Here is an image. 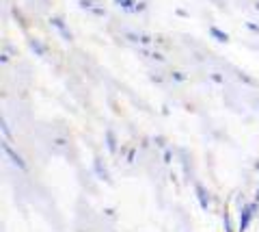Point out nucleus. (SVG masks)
<instances>
[{"instance_id": "nucleus-1", "label": "nucleus", "mask_w": 259, "mask_h": 232, "mask_svg": "<svg viewBox=\"0 0 259 232\" xmlns=\"http://www.w3.org/2000/svg\"><path fill=\"white\" fill-rule=\"evenodd\" d=\"M253 211H255V204H253V206H246V209L242 211V228L248 226V219L253 217Z\"/></svg>"}, {"instance_id": "nucleus-2", "label": "nucleus", "mask_w": 259, "mask_h": 232, "mask_svg": "<svg viewBox=\"0 0 259 232\" xmlns=\"http://www.w3.org/2000/svg\"><path fill=\"white\" fill-rule=\"evenodd\" d=\"M52 24H54V26L61 30V33H63V37L67 39V42H71V33H69V30H67V26H65V24H63L61 20H52Z\"/></svg>"}, {"instance_id": "nucleus-3", "label": "nucleus", "mask_w": 259, "mask_h": 232, "mask_svg": "<svg viewBox=\"0 0 259 232\" xmlns=\"http://www.w3.org/2000/svg\"><path fill=\"white\" fill-rule=\"evenodd\" d=\"M209 33H212V35L218 39V42H223V44H225V42H229V37H227V35L223 33V30H218L216 26H212V28H209Z\"/></svg>"}, {"instance_id": "nucleus-4", "label": "nucleus", "mask_w": 259, "mask_h": 232, "mask_svg": "<svg viewBox=\"0 0 259 232\" xmlns=\"http://www.w3.org/2000/svg\"><path fill=\"white\" fill-rule=\"evenodd\" d=\"M115 3L125 11H134V0H115Z\"/></svg>"}, {"instance_id": "nucleus-5", "label": "nucleus", "mask_w": 259, "mask_h": 232, "mask_svg": "<svg viewBox=\"0 0 259 232\" xmlns=\"http://www.w3.org/2000/svg\"><path fill=\"white\" fill-rule=\"evenodd\" d=\"M5 150H7V154H9V156L13 158V163H15V165H18V167H24V163L20 161V156H18V154H15V152H13V150H11L9 146H5Z\"/></svg>"}, {"instance_id": "nucleus-6", "label": "nucleus", "mask_w": 259, "mask_h": 232, "mask_svg": "<svg viewBox=\"0 0 259 232\" xmlns=\"http://www.w3.org/2000/svg\"><path fill=\"white\" fill-rule=\"evenodd\" d=\"M30 46H32V50H35L37 54H44V48H41V46H39V44L35 42V39H32V42H30Z\"/></svg>"}, {"instance_id": "nucleus-7", "label": "nucleus", "mask_w": 259, "mask_h": 232, "mask_svg": "<svg viewBox=\"0 0 259 232\" xmlns=\"http://www.w3.org/2000/svg\"><path fill=\"white\" fill-rule=\"evenodd\" d=\"M257 202H259V195H257Z\"/></svg>"}]
</instances>
